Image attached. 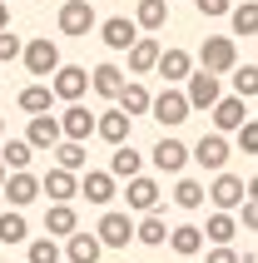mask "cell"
Masks as SVG:
<instances>
[{"label":"cell","mask_w":258,"mask_h":263,"mask_svg":"<svg viewBox=\"0 0 258 263\" xmlns=\"http://www.w3.org/2000/svg\"><path fill=\"white\" fill-rule=\"evenodd\" d=\"M159 55H164V45H159L154 35H139V40L129 45V74H154Z\"/></svg>","instance_id":"obj_19"},{"label":"cell","mask_w":258,"mask_h":263,"mask_svg":"<svg viewBox=\"0 0 258 263\" xmlns=\"http://www.w3.org/2000/svg\"><path fill=\"white\" fill-rule=\"evenodd\" d=\"M209 115H214V134H238L248 124V104L238 100V95H224Z\"/></svg>","instance_id":"obj_12"},{"label":"cell","mask_w":258,"mask_h":263,"mask_svg":"<svg viewBox=\"0 0 258 263\" xmlns=\"http://www.w3.org/2000/svg\"><path fill=\"white\" fill-rule=\"evenodd\" d=\"M115 184H119V179L109 174V169H89V174L80 179V199H89V204L104 209L109 199H115Z\"/></svg>","instance_id":"obj_18"},{"label":"cell","mask_w":258,"mask_h":263,"mask_svg":"<svg viewBox=\"0 0 258 263\" xmlns=\"http://www.w3.org/2000/svg\"><path fill=\"white\" fill-rule=\"evenodd\" d=\"M233 144H238V149H244V154H258V119H248V124H244V129H238V134H233Z\"/></svg>","instance_id":"obj_41"},{"label":"cell","mask_w":258,"mask_h":263,"mask_svg":"<svg viewBox=\"0 0 258 263\" xmlns=\"http://www.w3.org/2000/svg\"><path fill=\"white\" fill-rule=\"evenodd\" d=\"M95 119H100V115H89L85 104H65V115H60V134L75 139V144H85L89 134H95Z\"/></svg>","instance_id":"obj_17"},{"label":"cell","mask_w":258,"mask_h":263,"mask_svg":"<svg viewBox=\"0 0 258 263\" xmlns=\"http://www.w3.org/2000/svg\"><path fill=\"white\" fill-rule=\"evenodd\" d=\"M149 115L159 119V124H164V129H179V124H184L189 115H194V109H189V95L184 89H164V95H154V104H149Z\"/></svg>","instance_id":"obj_3"},{"label":"cell","mask_w":258,"mask_h":263,"mask_svg":"<svg viewBox=\"0 0 258 263\" xmlns=\"http://www.w3.org/2000/svg\"><path fill=\"white\" fill-rule=\"evenodd\" d=\"M50 104H55V89H50V85H25V89H20V109H25L30 119L50 115Z\"/></svg>","instance_id":"obj_32"},{"label":"cell","mask_w":258,"mask_h":263,"mask_svg":"<svg viewBox=\"0 0 258 263\" xmlns=\"http://www.w3.org/2000/svg\"><path fill=\"white\" fill-rule=\"evenodd\" d=\"M169 249L179 253V258H199V253H204V229H199V223H179V229H169Z\"/></svg>","instance_id":"obj_24"},{"label":"cell","mask_w":258,"mask_h":263,"mask_svg":"<svg viewBox=\"0 0 258 263\" xmlns=\"http://www.w3.org/2000/svg\"><path fill=\"white\" fill-rule=\"evenodd\" d=\"M174 204L184 209V214H194V209L209 204V189H204L199 179H184V174H179V184H174Z\"/></svg>","instance_id":"obj_29"},{"label":"cell","mask_w":258,"mask_h":263,"mask_svg":"<svg viewBox=\"0 0 258 263\" xmlns=\"http://www.w3.org/2000/svg\"><path fill=\"white\" fill-rule=\"evenodd\" d=\"M194 10L204 20H224V15H233V0H194Z\"/></svg>","instance_id":"obj_39"},{"label":"cell","mask_w":258,"mask_h":263,"mask_svg":"<svg viewBox=\"0 0 258 263\" xmlns=\"http://www.w3.org/2000/svg\"><path fill=\"white\" fill-rule=\"evenodd\" d=\"M25 70L30 74H45V80H50V74L60 70V45L50 40V35H35V40H25Z\"/></svg>","instance_id":"obj_4"},{"label":"cell","mask_w":258,"mask_h":263,"mask_svg":"<svg viewBox=\"0 0 258 263\" xmlns=\"http://www.w3.org/2000/svg\"><path fill=\"white\" fill-rule=\"evenodd\" d=\"M115 104L124 109L129 119H134V115H149V104H154V95H149V89H144L139 80H129V85L119 89V100H115Z\"/></svg>","instance_id":"obj_30"},{"label":"cell","mask_w":258,"mask_h":263,"mask_svg":"<svg viewBox=\"0 0 258 263\" xmlns=\"http://www.w3.org/2000/svg\"><path fill=\"white\" fill-rule=\"evenodd\" d=\"M55 164H60V169H70V174H80V169H85V144L60 139V144H55Z\"/></svg>","instance_id":"obj_36"},{"label":"cell","mask_w":258,"mask_h":263,"mask_svg":"<svg viewBox=\"0 0 258 263\" xmlns=\"http://www.w3.org/2000/svg\"><path fill=\"white\" fill-rule=\"evenodd\" d=\"M0 139H5V119H0Z\"/></svg>","instance_id":"obj_47"},{"label":"cell","mask_w":258,"mask_h":263,"mask_svg":"<svg viewBox=\"0 0 258 263\" xmlns=\"http://www.w3.org/2000/svg\"><path fill=\"white\" fill-rule=\"evenodd\" d=\"M0 30H10V5L0 0Z\"/></svg>","instance_id":"obj_44"},{"label":"cell","mask_w":258,"mask_h":263,"mask_svg":"<svg viewBox=\"0 0 258 263\" xmlns=\"http://www.w3.org/2000/svg\"><path fill=\"white\" fill-rule=\"evenodd\" d=\"M189 154H194V164H199V169H214V174H224V164H229L233 144H229V134H204V139L189 149Z\"/></svg>","instance_id":"obj_9"},{"label":"cell","mask_w":258,"mask_h":263,"mask_svg":"<svg viewBox=\"0 0 258 263\" xmlns=\"http://www.w3.org/2000/svg\"><path fill=\"white\" fill-rule=\"evenodd\" d=\"M209 263H244V258L233 253V243H218V249H209Z\"/></svg>","instance_id":"obj_43"},{"label":"cell","mask_w":258,"mask_h":263,"mask_svg":"<svg viewBox=\"0 0 258 263\" xmlns=\"http://www.w3.org/2000/svg\"><path fill=\"white\" fill-rule=\"evenodd\" d=\"M248 199H253V204H258V174L248 179Z\"/></svg>","instance_id":"obj_45"},{"label":"cell","mask_w":258,"mask_h":263,"mask_svg":"<svg viewBox=\"0 0 258 263\" xmlns=\"http://www.w3.org/2000/svg\"><path fill=\"white\" fill-rule=\"evenodd\" d=\"M189 159H194L189 144H184V139H174V134H164V139L154 144V169H159V174H184Z\"/></svg>","instance_id":"obj_13"},{"label":"cell","mask_w":258,"mask_h":263,"mask_svg":"<svg viewBox=\"0 0 258 263\" xmlns=\"http://www.w3.org/2000/svg\"><path fill=\"white\" fill-rule=\"evenodd\" d=\"M5 199H10V209L25 214V209L40 199V179L30 174V169H25V174H10V179H5Z\"/></svg>","instance_id":"obj_22"},{"label":"cell","mask_w":258,"mask_h":263,"mask_svg":"<svg viewBox=\"0 0 258 263\" xmlns=\"http://www.w3.org/2000/svg\"><path fill=\"white\" fill-rule=\"evenodd\" d=\"M229 30H233V35H258V0H244V5H233Z\"/></svg>","instance_id":"obj_35"},{"label":"cell","mask_w":258,"mask_h":263,"mask_svg":"<svg viewBox=\"0 0 258 263\" xmlns=\"http://www.w3.org/2000/svg\"><path fill=\"white\" fill-rule=\"evenodd\" d=\"M95 134H100V139H104V144H129V134H134V124H129V115H124V109H119V104H115V109H104V115L100 119H95Z\"/></svg>","instance_id":"obj_16"},{"label":"cell","mask_w":258,"mask_h":263,"mask_svg":"<svg viewBox=\"0 0 258 263\" xmlns=\"http://www.w3.org/2000/svg\"><path fill=\"white\" fill-rule=\"evenodd\" d=\"M20 55H25V40L10 35V30H0V65H5V60H20Z\"/></svg>","instance_id":"obj_40"},{"label":"cell","mask_w":258,"mask_h":263,"mask_svg":"<svg viewBox=\"0 0 258 263\" xmlns=\"http://www.w3.org/2000/svg\"><path fill=\"white\" fill-rule=\"evenodd\" d=\"M124 85H129V80H124V70H119V65H109V60L89 70V89H95L100 100H119V89H124Z\"/></svg>","instance_id":"obj_21"},{"label":"cell","mask_w":258,"mask_h":263,"mask_svg":"<svg viewBox=\"0 0 258 263\" xmlns=\"http://www.w3.org/2000/svg\"><path fill=\"white\" fill-rule=\"evenodd\" d=\"M134 25L149 30V35H154V30H164V25H169V0H139V10H134Z\"/></svg>","instance_id":"obj_28"},{"label":"cell","mask_w":258,"mask_h":263,"mask_svg":"<svg viewBox=\"0 0 258 263\" xmlns=\"http://www.w3.org/2000/svg\"><path fill=\"white\" fill-rule=\"evenodd\" d=\"M50 89H55V100L80 104L89 95V70H85V65H60V70L50 74Z\"/></svg>","instance_id":"obj_2"},{"label":"cell","mask_w":258,"mask_h":263,"mask_svg":"<svg viewBox=\"0 0 258 263\" xmlns=\"http://www.w3.org/2000/svg\"><path fill=\"white\" fill-rule=\"evenodd\" d=\"M244 263H253V258H244Z\"/></svg>","instance_id":"obj_48"},{"label":"cell","mask_w":258,"mask_h":263,"mask_svg":"<svg viewBox=\"0 0 258 263\" xmlns=\"http://www.w3.org/2000/svg\"><path fill=\"white\" fill-rule=\"evenodd\" d=\"M100 40L115 50V55H129V45L139 40V25L129 20V15H109V20H100Z\"/></svg>","instance_id":"obj_11"},{"label":"cell","mask_w":258,"mask_h":263,"mask_svg":"<svg viewBox=\"0 0 258 263\" xmlns=\"http://www.w3.org/2000/svg\"><path fill=\"white\" fill-rule=\"evenodd\" d=\"M0 159H5V169H10V174H25L30 159H35V149H30V139H10V144L0 149Z\"/></svg>","instance_id":"obj_34"},{"label":"cell","mask_w":258,"mask_h":263,"mask_svg":"<svg viewBox=\"0 0 258 263\" xmlns=\"http://www.w3.org/2000/svg\"><path fill=\"white\" fill-rule=\"evenodd\" d=\"M159 199H164V189H159L149 174H139V179H129V189H124V204H129V214H159Z\"/></svg>","instance_id":"obj_10"},{"label":"cell","mask_w":258,"mask_h":263,"mask_svg":"<svg viewBox=\"0 0 258 263\" xmlns=\"http://www.w3.org/2000/svg\"><path fill=\"white\" fill-rule=\"evenodd\" d=\"M65 253H60V238H30V253H25V263H60Z\"/></svg>","instance_id":"obj_37"},{"label":"cell","mask_w":258,"mask_h":263,"mask_svg":"<svg viewBox=\"0 0 258 263\" xmlns=\"http://www.w3.org/2000/svg\"><path fill=\"white\" fill-rule=\"evenodd\" d=\"M40 194L50 199V204H70L75 194H80V179H75L70 169H60V164H55V169H45V179H40Z\"/></svg>","instance_id":"obj_15"},{"label":"cell","mask_w":258,"mask_h":263,"mask_svg":"<svg viewBox=\"0 0 258 263\" xmlns=\"http://www.w3.org/2000/svg\"><path fill=\"white\" fill-rule=\"evenodd\" d=\"M95 25H100V20H95V5H89V0H65V5H60V35L85 40Z\"/></svg>","instance_id":"obj_8"},{"label":"cell","mask_w":258,"mask_h":263,"mask_svg":"<svg viewBox=\"0 0 258 263\" xmlns=\"http://www.w3.org/2000/svg\"><path fill=\"white\" fill-rule=\"evenodd\" d=\"M189 109H214L224 100V74H209V70H194L189 74Z\"/></svg>","instance_id":"obj_5"},{"label":"cell","mask_w":258,"mask_h":263,"mask_svg":"<svg viewBox=\"0 0 258 263\" xmlns=\"http://www.w3.org/2000/svg\"><path fill=\"white\" fill-rule=\"evenodd\" d=\"M244 199H248V184L238 174H229V169L214 174V184H209V204H214V209L229 214V209H244Z\"/></svg>","instance_id":"obj_6"},{"label":"cell","mask_w":258,"mask_h":263,"mask_svg":"<svg viewBox=\"0 0 258 263\" xmlns=\"http://www.w3.org/2000/svg\"><path fill=\"white\" fill-rule=\"evenodd\" d=\"M100 253H104V243L95 234H70L65 238V258L70 263H100Z\"/></svg>","instance_id":"obj_25"},{"label":"cell","mask_w":258,"mask_h":263,"mask_svg":"<svg viewBox=\"0 0 258 263\" xmlns=\"http://www.w3.org/2000/svg\"><path fill=\"white\" fill-rule=\"evenodd\" d=\"M89 5H95V0H89Z\"/></svg>","instance_id":"obj_49"},{"label":"cell","mask_w":258,"mask_h":263,"mask_svg":"<svg viewBox=\"0 0 258 263\" xmlns=\"http://www.w3.org/2000/svg\"><path fill=\"white\" fill-rule=\"evenodd\" d=\"M45 234H50V238L80 234V214H75V204H50V209H45Z\"/></svg>","instance_id":"obj_23"},{"label":"cell","mask_w":258,"mask_h":263,"mask_svg":"<svg viewBox=\"0 0 258 263\" xmlns=\"http://www.w3.org/2000/svg\"><path fill=\"white\" fill-rule=\"evenodd\" d=\"M154 70L164 74L169 85H184L189 74H194V55H189V50H179V45H169V50L159 55V65H154Z\"/></svg>","instance_id":"obj_20"},{"label":"cell","mask_w":258,"mask_h":263,"mask_svg":"<svg viewBox=\"0 0 258 263\" xmlns=\"http://www.w3.org/2000/svg\"><path fill=\"white\" fill-rule=\"evenodd\" d=\"M238 223H244L248 234H258V204H253V199H244V209H238Z\"/></svg>","instance_id":"obj_42"},{"label":"cell","mask_w":258,"mask_h":263,"mask_svg":"<svg viewBox=\"0 0 258 263\" xmlns=\"http://www.w3.org/2000/svg\"><path fill=\"white\" fill-rule=\"evenodd\" d=\"M25 139H30L35 154H55V144L65 139V134H60V115H35L30 129H25Z\"/></svg>","instance_id":"obj_14"},{"label":"cell","mask_w":258,"mask_h":263,"mask_svg":"<svg viewBox=\"0 0 258 263\" xmlns=\"http://www.w3.org/2000/svg\"><path fill=\"white\" fill-rule=\"evenodd\" d=\"M5 179H10V169H5V159H0V194H5Z\"/></svg>","instance_id":"obj_46"},{"label":"cell","mask_w":258,"mask_h":263,"mask_svg":"<svg viewBox=\"0 0 258 263\" xmlns=\"http://www.w3.org/2000/svg\"><path fill=\"white\" fill-rule=\"evenodd\" d=\"M134 238H139L144 249H164V243H169V223L159 219V214H144V219L134 223Z\"/></svg>","instance_id":"obj_27"},{"label":"cell","mask_w":258,"mask_h":263,"mask_svg":"<svg viewBox=\"0 0 258 263\" xmlns=\"http://www.w3.org/2000/svg\"><path fill=\"white\" fill-rule=\"evenodd\" d=\"M204 238H209V243H233V238H238V219H233V214H224V209H214V214H209V229H204Z\"/></svg>","instance_id":"obj_31"},{"label":"cell","mask_w":258,"mask_h":263,"mask_svg":"<svg viewBox=\"0 0 258 263\" xmlns=\"http://www.w3.org/2000/svg\"><path fill=\"white\" fill-rule=\"evenodd\" d=\"M109 174L124 179V184H129V179H139V174H144V154H134L129 144H119L115 154H109Z\"/></svg>","instance_id":"obj_26"},{"label":"cell","mask_w":258,"mask_h":263,"mask_svg":"<svg viewBox=\"0 0 258 263\" xmlns=\"http://www.w3.org/2000/svg\"><path fill=\"white\" fill-rule=\"evenodd\" d=\"M25 238H30L25 214H20V209H5V214H0V243H25Z\"/></svg>","instance_id":"obj_33"},{"label":"cell","mask_w":258,"mask_h":263,"mask_svg":"<svg viewBox=\"0 0 258 263\" xmlns=\"http://www.w3.org/2000/svg\"><path fill=\"white\" fill-rule=\"evenodd\" d=\"M95 238H100L104 249H129V238H134V219H129V209H109L100 219V229H95Z\"/></svg>","instance_id":"obj_7"},{"label":"cell","mask_w":258,"mask_h":263,"mask_svg":"<svg viewBox=\"0 0 258 263\" xmlns=\"http://www.w3.org/2000/svg\"><path fill=\"white\" fill-rule=\"evenodd\" d=\"M233 95L238 100H253L258 95V65H233Z\"/></svg>","instance_id":"obj_38"},{"label":"cell","mask_w":258,"mask_h":263,"mask_svg":"<svg viewBox=\"0 0 258 263\" xmlns=\"http://www.w3.org/2000/svg\"><path fill=\"white\" fill-rule=\"evenodd\" d=\"M199 65L209 74H233V65H238V45H233V35H209V40L199 45Z\"/></svg>","instance_id":"obj_1"}]
</instances>
